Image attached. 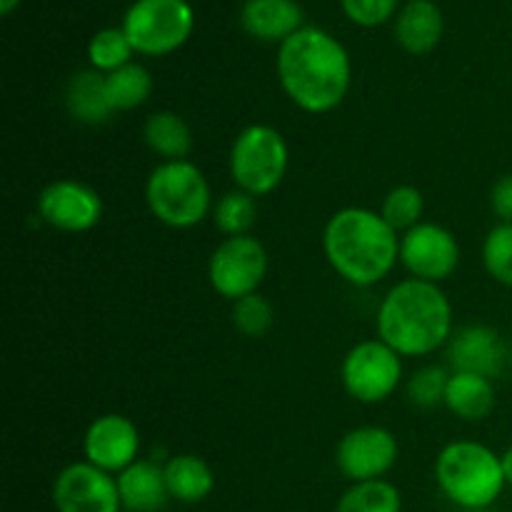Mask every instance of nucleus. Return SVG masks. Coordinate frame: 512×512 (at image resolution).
<instances>
[{"instance_id":"nucleus-2","label":"nucleus","mask_w":512,"mask_h":512,"mask_svg":"<svg viewBox=\"0 0 512 512\" xmlns=\"http://www.w3.org/2000/svg\"><path fill=\"white\" fill-rule=\"evenodd\" d=\"M378 338L400 358H423L453 338V305L443 288L408 278L385 293L378 308Z\"/></svg>"},{"instance_id":"nucleus-1","label":"nucleus","mask_w":512,"mask_h":512,"mask_svg":"<svg viewBox=\"0 0 512 512\" xmlns=\"http://www.w3.org/2000/svg\"><path fill=\"white\" fill-rule=\"evenodd\" d=\"M278 80L290 103L310 115H323L345 100L353 80V65L338 38L305 25L280 45Z\"/></svg>"},{"instance_id":"nucleus-13","label":"nucleus","mask_w":512,"mask_h":512,"mask_svg":"<svg viewBox=\"0 0 512 512\" xmlns=\"http://www.w3.org/2000/svg\"><path fill=\"white\" fill-rule=\"evenodd\" d=\"M398 440L390 430L378 425H363L340 440L335 463L340 473L353 483H368V480H383V475L398 460Z\"/></svg>"},{"instance_id":"nucleus-4","label":"nucleus","mask_w":512,"mask_h":512,"mask_svg":"<svg viewBox=\"0 0 512 512\" xmlns=\"http://www.w3.org/2000/svg\"><path fill=\"white\" fill-rule=\"evenodd\" d=\"M435 480L445 498L465 510L488 508L508 485L500 455L473 440H458L440 450L435 460Z\"/></svg>"},{"instance_id":"nucleus-20","label":"nucleus","mask_w":512,"mask_h":512,"mask_svg":"<svg viewBox=\"0 0 512 512\" xmlns=\"http://www.w3.org/2000/svg\"><path fill=\"white\" fill-rule=\"evenodd\" d=\"M65 108L70 118L83 125H100L115 113L110 108L108 90H105V75L98 70H80L70 78L65 88Z\"/></svg>"},{"instance_id":"nucleus-34","label":"nucleus","mask_w":512,"mask_h":512,"mask_svg":"<svg viewBox=\"0 0 512 512\" xmlns=\"http://www.w3.org/2000/svg\"><path fill=\"white\" fill-rule=\"evenodd\" d=\"M20 3H23V0H0V15H3V18H8V15L13 13Z\"/></svg>"},{"instance_id":"nucleus-19","label":"nucleus","mask_w":512,"mask_h":512,"mask_svg":"<svg viewBox=\"0 0 512 512\" xmlns=\"http://www.w3.org/2000/svg\"><path fill=\"white\" fill-rule=\"evenodd\" d=\"M445 408L460 420L478 423L495 410V385L490 378L475 373H450L445 390Z\"/></svg>"},{"instance_id":"nucleus-10","label":"nucleus","mask_w":512,"mask_h":512,"mask_svg":"<svg viewBox=\"0 0 512 512\" xmlns=\"http://www.w3.org/2000/svg\"><path fill=\"white\" fill-rule=\"evenodd\" d=\"M400 263L413 278L440 285L458 270L460 243L438 223H420L400 238Z\"/></svg>"},{"instance_id":"nucleus-28","label":"nucleus","mask_w":512,"mask_h":512,"mask_svg":"<svg viewBox=\"0 0 512 512\" xmlns=\"http://www.w3.org/2000/svg\"><path fill=\"white\" fill-rule=\"evenodd\" d=\"M483 265L490 278L512 288V223L495 225L483 243Z\"/></svg>"},{"instance_id":"nucleus-27","label":"nucleus","mask_w":512,"mask_h":512,"mask_svg":"<svg viewBox=\"0 0 512 512\" xmlns=\"http://www.w3.org/2000/svg\"><path fill=\"white\" fill-rule=\"evenodd\" d=\"M423 208V193L415 185H398L383 198L380 215L395 233H408L410 228L423 223Z\"/></svg>"},{"instance_id":"nucleus-8","label":"nucleus","mask_w":512,"mask_h":512,"mask_svg":"<svg viewBox=\"0 0 512 512\" xmlns=\"http://www.w3.org/2000/svg\"><path fill=\"white\" fill-rule=\"evenodd\" d=\"M403 378V360L383 340H363L353 345L340 365L345 393L365 405L388 400Z\"/></svg>"},{"instance_id":"nucleus-12","label":"nucleus","mask_w":512,"mask_h":512,"mask_svg":"<svg viewBox=\"0 0 512 512\" xmlns=\"http://www.w3.org/2000/svg\"><path fill=\"white\" fill-rule=\"evenodd\" d=\"M53 503L58 512H118V480L88 460L73 463L53 483Z\"/></svg>"},{"instance_id":"nucleus-14","label":"nucleus","mask_w":512,"mask_h":512,"mask_svg":"<svg viewBox=\"0 0 512 512\" xmlns=\"http://www.w3.org/2000/svg\"><path fill=\"white\" fill-rule=\"evenodd\" d=\"M85 460L105 473H123L140 455V430L130 418L108 413L88 425L83 438Z\"/></svg>"},{"instance_id":"nucleus-7","label":"nucleus","mask_w":512,"mask_h":512,"mask_svg":"<svg viewBox=\"0 0 512 512\" xmlns=\"http://www.w3.org/2000/svg\"><path fill=\"white\" fill-rule=\"evenodd\" d=\"M120 28L135 53L160 58L188 43L195 28V13L188 0H135Z\"/></svg>"},{"instance_id":"nucleus-18","label":"nucleus","mask_w":512,"mask_h":512,"mask_svg":"<svg viewBox=\"0 0 512 512\" xmlns=\"http://www.w3.org/2000/svg\"><path fill=\"white\" fill-rule=\"evenodd\" d=\"M115 480H118L120 503L130 512H158L170 500L163 468L150 460H135Z\"/></svg>"},{"instance_id":"nucleus-33","label":"nucleus","mask_w":512,"mask_h":512,"mask_svg":"<svg viewBox=\"0 0 512 512\" xmlns=\"http://www.w3.org/2000/svg\"><path fill=\"white\" fill-rule=\"evenodd\" d=\"M500 463H503L505 483L512 485V448H508L503 455H500Z\"/></svg>"},{"instance_id":"nucleus-32","label":"nucleus","mask_w":512,"mask_h":512,"mask_svg":"<svg viewBox=\"0 0 512 512\" xmlns=\"http://www.w3.org/2000/svg\"><path fill=\"white\" fill-rule=\"evenodd\" d=\"M490 205H493V213L498 215L500 223H512V173L495 180Z\"/></svg>"},{"instance_id":"nucleus-26","label":"nucleus","mask_w":512,"mask_h":512,"mask_svg":"<svg viewBox=\"0 0 512 512\" xmlns=\"http://www.w3.org/2000/svg\"><path fill=\"white\" fill-rule=\"evenodd\" d=\"M133 45H130L128 35L123 28H103L90 38L88 43V60L93 70L108 75L113 70L123 68V65L133 63Z\"/></svg>"},{"instance_id":"nucleus-23","label":"nucleus","mask_w":512,"mask_h":512,"mask_svg":"<svg viewBox=\"0 0 512 512\" xmlns=\"http://www.w3.org/2000/svg\"><path fill=\"white\" fill-rule=\"evenodd\" d=\"M105 90H108L110 108L115 113L118 110H135L153 93V78L143 65L128 63L105 75Z\"/></svg>"},{"instance_id":"nucleus-11","label":"nucleus","mask_w":512,"mask_h":512,"mask_svg":"<svg viewBox=\"0 0 512 512\" xmlns=\"http://www.w3.org/2000/svg\"><path fill=\"white\" fill-rule=\"evenodd\" d=\"M38 213L50 228L63 233H88L103 218V200L90 185L60 178L40 190Z\"/></svg>"},{"instance_id":"nucleus-9","label":"nucleus","mask_w":512,"mask_h":512,"mask_svg":"<svg viewBox=\"0 0 512 512\" xmlns=\"http://www.w3.org/2000/svg\"><path fill=\"white\" fill-rule=\"evenodd\" d=\"M265 273H268V250L253 235L225 238L210 255V285L220 298H228L230 303L258 293Z\"/></svg>"},{"instance_id":"nucleus-17","label":"nucleus","mask_w":512,"mask_h":512,"mask_svg":"<svg viewBox=\"0 0 512 512\" xmlns=\"http://www.w3.org/2000/svg\"><path fill=\"white\" fill-rule=\"evenodd\" d=\"M443 33V10L433 0H410L395 20V38L400 48L413 55H425L438 48Z\"/></svg>"},{"instance_id":"nucleus-30","label":"nucleus","mask_w":512,"mask_h":512,"mask_svg":"<svg viewBox=\"0 0 512 512\" xmlns=\"http://www.w3.org/2000/svg\"><path fill=\"white\" fill-rule=\"evenodd\" d=\"M450 373L440 365H428V368L415 370L413 378L408 380V398L418 408H438L445 405V390H448Z\"/></svg>"},{"instance_id":"nucleus-21","label":"nucleus","mask_w":512,"mask_h":512,"mask_svg":"<svg viewBox=\"0 0 512 512\" xmlns=\"http://www.w3.org/2000/svg\"><path fill=\"white\" fill-rule=\"evenodd\" d=\"M163 473L170 498L180 503H200L215 488L213 470L198 455H175L163 465Z\"/></svg>"},{"instance_id":"nucleus-24","label":"nucleus","mask_w":512,"mask_h":512,"mask_svg":"<svg viewBox=\"0 0 512 512\" xmlns=\"http://www.w3.org/2000/svg\"><path fill=\"white\" fill-rule=\"evenodd\" d=\"M403 500L395 485L388 480H368V483H353L345 490L335 512H400Z\"/></svg>"},{"instance_id":"nucleus-3","label":"nucleus","mask_w":512,"mask_h":512,"mask_svg":"<svg viewBox=\"0 0 512 512\" xmlns=\"http://www.w3.org/2000/svg\"><path fill=\"white\" fill-rule=\"evenodd\" d=\"M323 250L345 283L370 288L388 278L400 260V238L375 210L343 208L325 225Z\"/></svg>"},{"instance_id":"nucleus-29","label":"nucleus","mask_w":512,"mask_h":512,"mask_svg":"<svg viewBox=\"0 0 512 512\" xmlns=\"http://www.w3.org/2000/svg\"><path fill=\"white\" fill-rule=\"evenodd\" d=\"M273 318V305L260 293L245 295V298L233 303V325L245 338H260V335L268 333L270 325H273Z\"/></svg>"},{"instance_id":"nucleus-25","label":"nucleus","mask_w":512,"mask_h":512,"mask_svg":"<svg viewBox=\"0 0 512 512\" xmlns=\"http://www.w3.org/2000/svg\"><path fill=\"white\" fill-rule=\"evenodd\" d=\"M215 228L225 235V238H235V235H250V228L258 220V203L253 195L243 193V190H233V193L223 195L213 208Z\"/></svg>"},{"instance_id":"nucleus-22","label":"nucleus","mask_w":512,"mask_h":512,"mask_svg":"<svg viewBox=\"0 0 512 512\" xmlns=\"http://www.w3.org/2000/svg\"><path fill=\"white\" fill-rule=\"evenodd\" d=\"M143 140L155 155L165 160H185L193 148V133L188 123L173 110H158L148 115L143 125Z\"/></svg>"},{"instance_id":"nucleus-35","label":"nucleus","mask_w":512,"mask_h":512,"mask_svg":"<svg viewBox=\"0 0 512 512\" xmlns=\"http://www.w3.org/2000/svg\"><path fill=\"white\" fill-rule=\"evenodd\" d=\"M510 365H512V343H510Z\"/></svg>"},{"instance_id":"nucleus-5","label":"nucleus","mask_w":512,"mask_h":512,"mask_svg":"<svg viewBox=\"0 0 512 512\" xmlns=\"http://www.w3.org/2000/svg\"><path fill=\"white\" fill-rule=\"evenodd\" d=\"M145 200L155 218L173 230L203 223L213 205L203 170L190 160H165L145 183Z\"/></svg>"},{"instance_id":"nucleus-16","label":"nucleus","mask_w":512,"mask_h":512,"mask_svg":"<svg viewBox=\"0 0 512 512\" xmlns=\"http://www.w3.org/2000/svg\"><path fill=\"white\" fill-rule=\"evenodd\" d=\"M240 25L245 33L263 43L283 45L305 28L303 8L298 0H245L240 8Z\"/></svg>"},{"instance_id":"nucleus-15","label":"nucleus","mask_w":512,"mask_h":512,"mask_svg":"<svg viewBox=\"0 0 512 512\" xmlns=\"http://www.w3.org/2000/svg\"><path fill=\"white\" fill-rule=\"evenodd\" d=\"M448 363L453 373H475L493 380L510 363V345L490 325H465L450 338Z\"/></svg>"},{"instance_id":"nucleus-6","label":"nucleus","mask_w":512,"mask_h":512,"mask_svg":"<svg viewBox=\"0 0 512 512\" xmlns=\"http://www.w3.org/2000/svg\"><path fill=\"white\" fill-rule=\"evenodd\" d=\"M290 150L283 133L270 125H248L230 148V175L243 193L253 198L270 195L285 178Z\"/></svg>"},{"instance_id":"nucleus-31","label":"nucleus","mask_w":512,"mask_h":512,"mask_svg":"<svg viewBox=\"0 0 512 512\" xmlns=\"http://www.w3.org/2000/svg\"><path fill=\"white\" fill-rule=\"evenodd\" d=\"M340 5L350 23L360 28H378L388 23L398 10V0H340Z\"/></svg>"}]
</instances>
